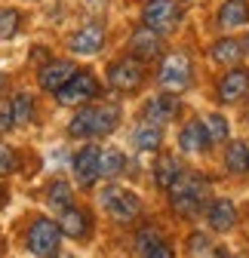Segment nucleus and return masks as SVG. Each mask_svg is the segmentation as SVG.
<instances>
[{
	"label": "nucleus",
	"mask_w": 249,
	"mask_h": 258,
	"mask_svg": "<svg viewBox=\"0 0 249 258\" xmlns=\"http://www.w3.org/2000/svg\"><path fill=\"white\" fill-rule=\"evenodd\" d=\"M206 221H209V228H212L215 234H228L234 224H237V209H234V203L225 200V197L212 200L209 209H206Z\"/></svg>",
	"instance_id": "obj_15"
},
{
	"label": "nucleus",
	"mask_w": 249,
	"mask_h": 258,
	"mask_svg": "<svg viewBox=\"0 0 249 258\" xmlns=\"http://www.w3.org/2000/svg\"><path fill=\"white\" fill-rule=\"evenodd\" d=\"M16 154H13V148H7V145H0V178H7V175H13L16 172Z\"/></svg>",
	"instance_id": "obj_28"
},
{
	"label": "nucleus",
	"mask_w": 249,
	"mask_h": 258,
	"mask_svg": "<svg viewBox=\"0 0 249 258\" xmlns=\"http://www.w3.org/2000/svg\"><path fill=\"white\" fill-rule=\"evenodd\" d=\"M184 169H181V163H178V157H172V154H163L157 163H154V181H157V187H172V181L181 175Z\"/></svg>",
	"instance_id": "obj_19"
},
{
	"label": "nucleus",
	"mask_w": 249,
	"mask_h": 258,
	"mask_svg": "<svg viewBox=\"0 0 249 258\" xmlns=\"http://www.w3.org/2000/svg\"><path fill=\"white\" fill-rule=\"evenodd\" d=\"M219 25L222 28L249 25V0H225L222 10H219Z\"/></svg>",
	"instance_id": "obj_18"
},
{
	"label": "nucleus",
	"mask_w": 249,
	"mask_h": 258,
	"mask_svg": "<svg viewBox=\"0 0 249 258\" xmlns=\"http://www.w3.org/2000/svg\"><path fill=\"white\" fill-rule=\"evenodd\" d=\"M19 22H22L19 10H0V40L16 37L19 34Z\"/></svg>",
	"instance_id": "obj_25"
},
{
	"label": "nucleus",
	"mask_w": 249,
	"mask_h": 258,
	"mask_svg": "<svg viewBox=\"0 0 249 258\" xmlns=\"http://www.w3.org/2000/svg\"><path fill=\"white\" fill-rule=\"evenodd\" d=\"M49 206L52 209H68L71 206V187L65 181H55L49 187Z\"/></svg>",
	"instance_id": "obj_27"
},
{
	"label": "nucleus",
	"mask_w": 249,
	"mask_h": 258,
	"mask_svg": "<svg viewBox=\"0 0 249 258\" xmlns=\"http://www.w3.org/2000/svg\"><path fill=\"white\" fill-rule=\"evenodd\" d=\"M108 83L117 89V92H136L142 83H145V64L133 55L114 61L108 68Z\"/></svg>",
	"instance_id": "obj_6"
},
{
	"label": "nucleus",
	"mask_w": 249,
	"mask_h": 258,
	"mask_svg": "<svg viewBox=\"0 0 249 258\" xmlns=\"http://www.w3.org/2000/svg\"><path fill=\"white\" fill-rule=\"evenodd\" d=\"M188 252L197 255V258L206 255V252H209V240H206L203 234H191V237H188Z\"/></svg>",
	"instance_id": "obj_31"
},
{
	"label": "nucleus",
	"mask_w": 249,
	"mask_h": 258,
	"mask_svg": "<svg viewBox=\"0 0 249 258\" xmlns=\"http://www.w3.org/2000/svg\"><path fill=\"white\" fill-rule=\"evenodd\" d=\"M163 142V133H160V126H154V123H139L136 126V133H133V145L139 151H157Z\"/></svg>",
	"instance_id": "obj_20"
},
{
	"label": "nucleus",
	"mask_w": 249,
	"mask_h": 258,
	"mask_svg": "<svg viewBox=\"0 0 249 258\" xmlns=\"http://www.w3.org/2000/svg\"><path fill=\"white\" fill-rule=\"evenodd\" d=\"M206 194H209L206 178L184 169L169 187V203H172V209L178 215H197L203 209V203H206Z\"/></svg>",
	"instance_id": "obj_2"
},
{
	"label": "nucleus",
	"mask_w": 249,
	"mask_h": 258,
	"mask_svg": "<svg viewBox=\"0 0 249 258\" xmlns=\"http://www.w3.org/2000/svg\"><path fill=\"white\" fill-rule=\"evenodd\" d=\"M203 126H206L209 145H212V142H228V120H225L222 114H209V117L203 120Z\"/></svg>",
	"instance_id": "obj_24"
},
{
	"label": "nucleus",
	"mask_w": 249,
	"mask_h": 258,
	"mask_svg": "<svg viewBox=\"0 0 249 258\" xmlns=\"http://www.w3.org/2000/svg\"><path fill=\"white\" fill-rule=\"evenodd\" d=\"M178 148L184 154H203L209 148V136H206V126L200 120H191L188 126L178 133Z\"/></svg>",
	"instance_id": "obj_17"
},
{
	"label": "nucleus",
	"mask_w": 249,
	"mask_h": 258,
	"mask_svg": "<svg viewBox=\"0 0 249 258\" xmlns=\"http://www.w3.org/2000/svg\"><path fill=\"white\" fill-rule=\"evenodd\" d=\"M58 231L65 234V237H71V240H83L89 234V212L74 209V206L61 209V215H58Z\"/></svg>",
	"instance_id": "obj_16"
},
{
	"label": "nucleus",
	"mask_w": 249,
	"mask_h": 258,
	"mask_svg": "<svg viewBox=\"0 0 249 258\" xmlns=\"http://www.w3.org/2000/svg\"><path fill=\"white\" fill-rule=\"evenodd\" d=\"M16 126V117H13V102H0V133H10Z\"/></svg>",
	"instance_id": "obj_30"
},
{
	"label": "nucleus",
	"mask_w": 249,
	"mask_h": 258,
	"mask_svg": "<svg viewBox=\"0 0 249 258\" xmlns=\"http://www.w3.org/2000/svg\"><path fill=\"white\" fill-rule=\"evenodd\" d=\"M58 258H71V255H58Z\"/></svg>",
	"instance_id": "obj_36"
},
{
	"label": "nucleus",
	"mask_w": 249,
	"mask_h": 258,
	"mask_svg": "<svg viewBox=\"0 0 249 258\" xmlns=\"http://www.w3.org/2000/svg\"><path fill=\"white\" fill-rule=\"evenodd\" d=\"M120 123V108L117 105H89L83 111L74 114L68 136L71 139H96V136H108L114 133Z\"/></svg>",
	"instance_id": "obj_1"
},
{
	"label": "nucleus",
	"mask_w": 249,
	"mask_h": 258,
	"mask_svg": "<svg viewBox=\"0 0 249 258\" xmlns=\"http://www.w3.org/2000/svg\"><path fill=\"white\" fill-rule=\"evenodd\" d=\"M68 46H71V52H77V55H96V52L105 46V28L96 25V22L83 25L80 31H74V34H71Z\"/></svg>",
	"instance_id": "obj_10"
},
{
	"label": "nucleus",
	"mask_w": 249,
	"mask_h": 258,
	"mask_svg": "<svg viewBox=\"0 0 249 258\" xmlns=\"http://www.w3.org/2000/svg\"><path fill=\"white\" fill-rule=\"evenodd\" d=\"M130 52L133 58L139 61H148V58H157L163 52V40L157 31H151L148 25H142L139 31H133V37H130Z\"/></svg>",
	"instance_id": "obj_12"
},
{
	"label": "nucleus",
	"mask_w": 249,
	"mask_h": 258,
	"mask_svg": "<svg viewBox=\"0 0 249 258\" xmlns=\"http://www.w3.org/2000/svg\"><path fill=\"white\" fill-rule=\"evenodd\" d=\"M160 240V234L154 231V228H145V231H139V237H136V243H139V252H148L154 243Z\"/></svg>",
	"instance_id": "obj_32"
},
{
	"label": "nucleus",
	"mask_w": 249,
	"mask_h": 258,
	"mask_svg": "<svg viewBox=\"0 0 249 258\" xmlns=\"http://www.w3.org/2000/svg\"><path fill=\"white\" fill-rule=\"evenodd\" d=\"M142 258H175V252H172V246L166 240H157L148 252H142Z\"/></svg>",
	"instance_id": "obj_29"
},
{
	"label": "nucleus",
	"mask_w": 249,
	"mask_h": 258,
	"mask_svg": "<svg viewBox=\"0 0 249 258\" xmlns=\"http://www.w3.org/2000/svg\"><path fill=\"white\" fill-rule=\"evenodd\" d=\"M243 52L249 55V34H246V40H243Z\"/></svg>",
	"instance_id": "obj_33"
},
{
	"label": "nucleus",
	"mask_w": 249,
	"mask_h": 258,
	"mask_svg": "<svg viewBox=\"0 0 249 258\" xmlns=\"http://www.w3.org/2000/svg\"><path fill=\"white\" fill-rule=\"evenodd\" d=\"M99 160H102V151L96 145H83L77 154H74V175L83 187H92L99 178Z\"/></svg>",
	"instance_id": "obj_11"
},
{
	"label": "nucleus",
	"mask_w": 249,
	"mask_h": 258,
	"mask_svg": "<svg viewBox=\"0 0 249 258\" xmlns=\"http://www.w3.org/2000/svg\"><path fill=\"white\" fill-rule=\"evenodd\" d=\"M96 95H99V80L89 71H77L65 86L55 92V99H58V105H80V102L96 99Z\"/></svg>",
	"instance_id": "obj_8"
},
{
	"label": "nucleus",
	"mask_w": 249,
	"mask_h": 258,
	"mask_svg": "<svg viewBox=\"0 0 249 258\" xmlns=\"http://www.w3.org/2000/svg\"><path fill=\"white\" fill-rule=\"evenodd\" d=\"M142 22L151 31H157V34H169L181 22V10H178L175 0H148L145 10H142Z\"/></svg>",
	"instance_id": "obj_4"
},
{
	"label": "nucleus",
	"mask_w": 249,
	"mask_h": 258,
	"mask_svg": "<svg viewBox=\"0 0 249 258\" xmlns=\"http://www.w3.org/2000/svg\"><path fill=\"white\" fill-rule=\"evenodd\" d=\"M209 55L219 61V64H234V61H240V55H243V43H240V40H234V37L215 40V43H212V49H209Z\"/></svg>",
	"instance_id": "obj_22"
},
{
	"label": "nucleus",
	"mask_w": 249,
	"mask_h": 258,
	"mask_svg": "<svg viewBox=\"0 0 249 258\" xmlns=\"http://www.w3.org/2000/svg\"><path fill=\"white\" fill-rule=\"evenodd\" d=\"M191 74H194L191 58H188V55H181V52H172V55L163 58L157 80H160V86H163L166 92H181V89H188V86H191Z\"/></svg>",
	"instance_id": "obj_5"
},
{
	"label": "nucleus",
	"mask_w": 249,
	"mask_h": 258,
	"mask_svg": "<svg viewBox=\"0 0 249 258\" xmlns=\"http://www.w3.org/2000/svg\"><path fill=\"white\" fill-rule=\"evenodd\" d=\"M178 99L172 92H163V95H154V99H148L145 102V120L148 123H154V126H163V123H169V120H175V114H178Z\"/></svg>",
	"instance_id": "obj_13"
},
{
	"label": "nucleus",
	"mask_w": 249,
	"mask_h": 258,
	"mask_svg": "<svg viewBox=\"0 0 249 258\" xmlns=\"http://www.w3.org/2000/svg\"><path fill=\"white\" fill-rule=\"evenodd\" d=\"M102 206H105V212L114 218V221H133L139 212H142V203H139V197L133 190H127V187H117V184H108L105 190H102Z\"/></svg>",
	"instance_id": "obj_3"
},
{
	"label": "nucleus",
	"mask_w": 249,
	"mask_h": 258,
	"mask_svg": "<svg viewBox=\"0 0 249 258\" xmlns=\"http://www.w3.org/2000/svg\"><path fill=\"white\" fill-rule=\"evenodd\" d=\"M249 95V71L246 68H231L219 80V102L222 105H237Z\"/></svg>",
	"instance_id": "obj_9"
},
{
	"label": "nucleus",
	"mask_w": 249,
	"mask_h": 258,
	"mask_svg": "<svg viewBox=\"0 0 249 258\" xmlns=\"http://www.w3.org/2000/svg\"><path fill=\"white\" fill-rule=\"evenodd\" d=\"M4 86H7V77H4V74H0V92H4Z\"/></svg>",
	"instance_id": "obj_35"
},
{
	"label": "nucleus",
	"mask_w": 249,
	"mask_h": 258,
	"mask_svg": "<svg viewBox=\"0 0 249 258\" xmlns=\"http://www.w3.org/2000/svg\"><path fill=\"white\" fill-rule=\"evenodd\" d=\"M4 200H7V190H4V187H0V206H4Z\"/></svg>",
	"instance_id": "obj_34"
},
{
	"label": "nucleus",
	"mask_w": 249,
	"mask_h": 258,
	"mask_svg": "<svg viewBox=\"0 0 249 258\" xmlns=\"http://www.w3.org/2000/svg\"><path fill=\"white\" fill-rule=\"evenodd\" d=\"M74 74H77V64L74 61H68V58L49 61V64H43V71H40V86L46 92H58Z\"/></svg>",
	"instance_id": "obj_14"
},
{
	"label": "nucleus",
	"mask_w": 249,
	"mask_h": 258,
	"mask_svg": "<svg viewBox=\"0 0 249 258\" xmlns=\"http://www.w3.org/2000/svg\"><path fill=\"white\" fill-rule=\"evenodd\" d=\"M225 166H228V172H234V175H246V172H249V145L231 142L228 151H225Z\"/></svg>",
	"instance_id": "obj_21"
},
{
	"label": "nucleus",
	"mask_w": 249,
	"mask_h": 258,
	"mask_svg": "<svg viewBox=\"0 0 249 258\" xmlns=\"http://www.w3.org/2000/svg\"><path fill=\"white\" fill-rule=\"evenodd\" d=\"M13 117H16V126H25L34 117V105H31V95H16L13 99Z\"/></svg>",
	"instance_id": "obj_26"
},
{
	"label": "nucleus",
	"mask_w": 249,
	"mask_h": 258,
	"mask_svg": "<svg viewBox=\"0 0 249 258\" xmlns=\"http://www.w3.org/2000/svg\"><path fill=\"white\" fill-rule=\"evenodd\" d=\"M58 224L49 221V218H34V224L28 228V249L31 255H37V258H49L55 255L58 249Z\"/></svg>",
	"instance_id": "obj_7"
},
{
	"label": "nucleus",
	"mask_w": 249,
	"mask_h": 258,
	"mask_svg": "<svg viewBox=\"0 0 249 258\" xmlns=\"http://www.w3.org/2000/svg\"><path fill=\"white\" fill-rule=\"evenodd\" d=\"M123 169H127V157H123L117 148L102 151V160H99V175H105V178H117V175H123Z\"/></svg>",
	"instance_id": "obj_23"
}]
</instances>
